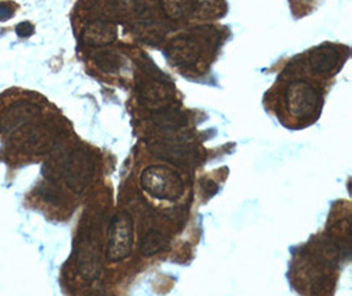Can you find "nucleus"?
Segmentation results:
<instances>
[{"label": "nucleus", "mask_w": 352, "mask_h": 296, "mask_svg": "<svg viewBox=\"0 0 352 296\" xmlns=\"http://www.w3.org/2000/svg\"><path fill=\"white\" fill-rule=\"evenodd\" d=\"M145 191L159 201L176 202L184 194V181L178 172L166 166L146 168L140 177Z\"/></svg>", "instance_id": "f257e3e1"}, {"label": "nucleus", "mask_w": 352, "mask_h": 296, "mask_svg": "<svg viewBox=\"0 0 352 296\" xmlns=\"http://www.w3.org/2000/svg\"><path fill=\"white\" fill-rule=\"evenodd\" d=\"M285 106L294 119L307 120L320 109V91L305 80L293 82L285 93Z\"/></svg>", "instance_id": "f03ea898"}, {"label": "nucleus", "mask_w": 352, "mask_h": 296, "mask_svg": "<svg viewBox=\"0 0 352 296\" xmlns=\"http://www.w3.org/2000/svg\"><path fill=\"white\" fill-rule=\"evenodd\" d=\"M96 172V163L85 149H76L65 157L61 174L67 187L80 192L90 185Z\"/></svg>", "instance_id": "7ed1b4c3"}, {"label": "nucleus", "mask_w": 352, "mask_h": 296, "mask_svg": "<svg viewBox=\"0 0 352 296\" xmlns=\"http://www.w3.org/2000/svg\"><path fill=\"white\" fill-rule=\"evenodd\" d=\"M133 244V223L127 211L118 212L111 220L109 229L107 258L119 262L129 257Z\"/></svg>", "instance_id": "20e7f679"}, {"label": "nucleus", "mask_w": 352, "mask_h": 296, "mask_svg": "<svg viewBox=\"0 0 352 296\" xmlns=\"http://www.w3.org/2000/svg\"><path fill=\"white\" fill-rule=\"evenodd\" d=\"M12 142L23 152L44 153L53 145L54 137L47 126H43V125L25 126L24 125V128L21 126V129H17Z\"/></svg>", "instance_id": "39448f33"}, {"label": "nucleus", "mask_w": 352, "mask_h": 296, "mask_svg": "<svg viewBox=\"0 0 352 296\" xmlns=\"http://www.w3.org/2000/svg\"><path fill=\"white\" fill-rule=\"evenodd\" d=\"M166 54L176 66H192L201 57V47L190 37H178L168 47Z\"/></svg>", "instance_id": "423d86ee"}, {"label": "nucleus", "mask_w": 352, "mask_h": 296, "mask_svg": "<svg viewBox=\"0 0 352 296\" xmlns=\"http://www.w3.org/2000/svg\"><path fill=\"white\" fill-rule=\"evenodd\" d=\"M172 87L165 80L153 79L144 82L140 87V96L146 107L157 111L170 106L172 102Z\"/></svg>", "instance_id": "0eeeda50"}, {"label": "nucleus", "mask_w": 352, "mask_h": 296, "mask_svg": "<svg viewBox=\"0 0 352 296\" xmlns=\"http://www.w3.org/2000/svg\"><path fill=\"white\" fill-rule=\"evenodd\" d=\"M116 27L112 23L96 20L85 27L80 40L87 47H102L112 44L116 40Z\"/></svg>", "instance_id": "6e6552de"}, {"label": "nucleus", "mask_w": 352, "mask_h": 296, "mask_svg": "<svg viewBox=\"0 0 352 296\" xmlns=\"http://www.w3.org/2000/svg\"><path fill=\"white\" fill-rule=\"evenodd\" d=\"M41 109L31 103H19L12 106L4 113L1 119V132H14L32 120L36 115L40 113Z\"/></svg>", "instance_id": "1a4fd4ad"}, {"label": "nucleus", "mask_w": 352, "mask_h": 296, "mask_svg": "<svg viewBox=\"0 0 352 296\" xmlns=\"http://www.w3.org/2000/svg\"><path fill=\"white\" fill-rule=\"evenodd\" d=\"M340 60V53L336 47L326 44L316 47L309 54V66L316 74H330Z\"/></svg>", "instance_id": "9d476101"}, {"label": "nucleus", "mask_w": 352, "mask_h": 296, "mask_svg": "<svg viewBox=\"0 0 352 296\" xmlns=\"http://www.w3.org/2000/svg\"><path fill=\"white\" fill-rule=\"evenodd\" d=\"M153 122L162 130H177L186 124L185 115L172 106L153 111Z\"/></svg>", "instance_id": "9b49d317"}, {"label": "nucleus", "mask_w": 352, "mask_h": 296, "mask_svg": "<svg viewBox=\"0 0 352 296\" xmlns=\"http://www.w3.org/2000/svg\"><path fill=\"white\" fill-rule=\"evenodd\" d=\"M169 244L168 237L159 231H151L149 234H145L140 242V253L144 257H152L162 250L166 249Z\"/></svg>", "instance_id": "f8f14e48"}, {"label": "nucleus", "mask_w": 352, "mask_h": 296, "mask_svg": "<svg viewBox=\"0 0 352 296\" xmlns=\"http://www.w3.org/2000/svg\"><path fill=\"white\" fill-rule=\"evenodd\" d=\"M164 15L170 20H181L192 12V0H160Z\"/></svg>", "instance_id": "ddd939ff"}, {"label": "nucleus", "mask_w": 352, "mask_h": 296, "mask_svg": "<svg viewBox=\"0 0 352 296\" xmlns=\"http://www.w3.org/2000/svg\"><path fill=\"white\" fill-rule=\"evenodd\" d=\"M96 62L103 71L106 73H115L120 67V57L115 53L102 52L96 57Z\"/></svg>", "instance_id": "4468645a"}, {"label": "nucleus", "mask_w": 352, "mask_h": 296, "mask_svg": "<svg viewBox=\"0 0 352 296\" xmlns=\"http://www.w3.org/2000/svg\"><path fill=\"white\" fill-rule=\"evenodd\" d=\"M33 32H34V27L30 21H23L16 25V33L19 37H23V38L30 37L32 36Z\"/></svg>", "instance_id": "2eb2a0df"}, {"label": "nucleus", "mask_w": 352, "mask_h": 296, "mask_svg": "<svg viewBox=\"0 0 352 296\" xmlns=\"http://www.w3.org/2000/svg\"><path fill=\"white\" fill-rule=\"evenodd\" d=\"M41 196H43L47 202L56 203V204L61 201V198H60L57 190H54V188L52 187L43 188V190H41Z\"/></svg>", "instance_id": "dca6fc26"}, {"label": "nucleus", "mask_w": 352, "mask_h": 296, "mask_svg": "<svg viewBox=\"0 0 352 296\" xmlns=\"http://www.w3.org/2000/svg\"><path fill=\"white\" fill-rule=\"evenodd\" d=\"M14 16V10L7 3H0V21H6Z\"/></svg>", "instance_id": "f3484780"}]
</instances>
